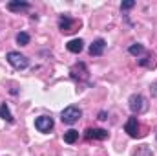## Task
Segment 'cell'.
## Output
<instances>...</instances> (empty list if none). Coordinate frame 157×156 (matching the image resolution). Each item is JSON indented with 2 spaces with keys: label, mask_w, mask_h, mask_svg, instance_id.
Segmentation results:
<instances>
[{
  "label": "cell",
  "mask_w": 157,
  "mask_h": 156,
  "mask_svg": "<svg viewBox=\"0 0 157 156\" xmlns=\"http://www.w3.org/2000/svg\"><path fill=\"white\" fill-rule=\"evenodd\" d=\"M6 59H7V63H9L13 68H17V70H24V68H28V64H29L28 57L22 55L20 51H7Z\"/></svg>",
  "instance_id": "obj_1"
},
{
  "label": "cell",
  "mask_w": 157,
  "mask_h": 156,
  "mask_svg": "<svg viewBox=\"0 0 157 156\" xmlns=\"http://www.w3.org/2000/svg\"><path fill=\"white\" fill-rule=\"evenodd\" d=\"M82 116V110L78 109L77 105H70V107H66L64 110H62V114H60V119H62V123H66V125H73L75 121H78Z\"/></svg>",
  "instance_id": "obj_2"
},
{
  "label": "cell",
  "mask_w": 157,
  "mask_h": 156,
  "mask_svg": "<svg viewBox=\"0 0 157 156\" xmlns=\"http://www.w3.org/2000/svg\"><path fill=\"white\" fill-rule=\"evenodd\" d=\"M128 103H130V110H132L133 114H143V112L148 109V103H146L144 96H141V94H133Z\"/></svg>",
  "instance_id": "obj_3"
},
{
  "label": "cell",
  "mask_w": 157,
  "mask_h": 156,
  "mask_svg": "<svg viewBox=\"0 0 157 156\" xmlns=\"http://www.w3.org/2000/svg\"><path fill=\"white\" fill-rule=\"evenodd\" d=\"M59 28H60L62 33H71V31H75V28H77V20H73V18L68 17V15H62V17L59 18Z\"/></svg>",
  "instance_id": "obj_4"
},
{
  "label": "cell",
  "mask_w": 157,
  "mask_h": 156,
  "mask_svg": "<svg viewBox=\"0 0 157 156\" xmlns=\"http://www.w3.org/2000/svg\"><path fill=\"white\" fill-rule=\"evenodd\" d=\"M53 125H55L53 117H49V116H39L35 119V129L40 130V132H49L53 129Z\"/></svg>",
  "instance_id": "obj_5"
},
{
  "label": "cell",
  "mask_w": 157,
  "mask_h": 156,
  "mask_svg": "<svg viewBox=\"0 0 157 156\" xmlns=\"http://www.w3.org/2000/svg\"><path fill=\"white\" fill-rule=\"evenodd\" d=\"M124 130L128 132V136H132V138H137L139 136V121H137V117H128V121H126V125H124Z\"/></svg>",
  "instance_id": "obj_6"
},
{
  "label": "cell",
  "mask_w": 157,
  "mask_h": 156,
  "mask_svg": "<svg viewBox=\"0 0 157 156\" xmlns=\"http://www.w3.org/2000/svg\"><path fill=\"white\" fill-rule=\"evenodd\" d=\"M104 48H106V40L104 39L93 40L91 46H90V55H91V57H99V55L104 53Z\"/></svg>",
  "instance_id": "obj_7"
},
{
  "label": "cell",
  "mask_w": 157,
  "mask_h": 156,
  "mask_svg": "<svg viewBox=\"0 0 157 156\" xmlns=\"http://www.w3.org/2000/svg\"><path fill=\"white\" fill-rule=\"evenodd\" d=\"M86 138L88 140H106L108 130H104V129H86Z\"/></svg>",
  "instance_id": "obj_8"
},
{
  "label": "cell",
  "mask_w": 157,
  "mask_h": 156,
  "mask_svg": "<svg viewBox=\"0 0 157 156\" xmlns=\"http://www.w3.org/2000/svg\"><path fill=\"white\" fill-rule=\"evenodd\" d=\"M7 9H9V11H15V13H20V11L29 9V4H28V2H20V0H11V2L7 4Z\"/></svg>",
  "instance_id": "obj_9"
},
{
  "label": "cell",
  "mask_w": 157,
  "mask_h": 156,
  "mask_svg": "<svg viewBox=\"0 0 157 156\" xmlns=\"http://www.w3.org/2000/svg\"><path fill=\"white\" fill-rule=\"evenodd\" d=\"M66 48H68V51H71V53H80L82 48H84V40L82 39H71L66 44Z\"/></svg>",
  "instance_id": "obj_10"
},
{
  "label": "cell",
  "mask_w": 157,
  "mask_h": 156,
  "mask_svg": "<svg viewBox=\"0 0 157 156\" xmlns=\"http://www.w3.org/2000/svg\"><path fill=\"white\" fill-rule=\"evenodd\" d=\"M77 140H78V130L70 129V130H66V132H64V142H66V143H70V145H71V143H75Z\"/></svg>",
  "instance_id": "obj_11"
},
{
  "label": "cell",
  "mask_w": 157,
  "mask_h": 156,
  "mask_svg": "<svg viewBox=\"0 0 157 156\" xmlns=\"http://www.w3.org/2000/svg\"><path fill=\"white\" fill-rule=\"evenodd\" d=\"M0 117H4L7 123H13L15 121V117H13V114L9 112V107L4 103V105H0Z\"/></svg>",
  "instance_id": "obj_12"
},
{
  "label": "cell",
  "mask_w": 157,
  "mask_h": 156,
  "mask_svg": "<svg viewBox=\"0 0 157 156\" xmlns=\"http://www.w3.org/2000/svg\"><path fill=\"white\" fill-rule=\"evenodd\" d=\"M139 66L154 68V66H155V61H154V57H152V55H148V57H144V59H139Z\"/></svg>",
  "instance_id": "obj_13"
},
{
  "label": "cell",
  "mask_w": 157,
  "mask_h": 156,
  "mask_svg": "<svg viewBox=\"0 0 157 156\" xmlns=\"http://www.w3.org/2000/svg\"><path fill=\"white\" fill-rule=\"evenodd\" d=\"M128 51H130L132 55H135V57H137V55L144 53V46H143V44H132V46L128 48Z\"/></svg>",
  "instance_id": "obj_14"
},
{
  "label": "cell",
  "mask_w": 157,
  "mask_h": 156,
  "mask_svg": "<svg viewBox=\"0 0 157 156\" xmlns=\"http://www.w3.org/2000/svg\"><path fill=\"white\" fill-rule=\"evenodd\" d=\"M17 42H18L20 46H28V44H29V35H28L26 31H20V33L17 35Z\"/></svg>",
  "instance_id": "obj_15"
},
{
  "label": "cell",
  "mask_w": 157,
  "mask_h": 156,
  "mask_svg": "<svg viewBox=\"0 0 157 156\" xmlns=\"http://www.w3.org/2000/svg\"><path fill=\"white\" fill-rule=\"evenodd\" d=\"M135 156H154V154H152V151H150L148 147H141V149L135 153Z\"/></svg>",
  "instance_id": "obj_16"
},
{
  "label": "cell",
  "mask_w": 157,
  "mask_h": 156,
  "mask_svg": "<svg viewBox=\"0 0 157 156\" xmlns=\"http://www.w3.org/2000/svg\"><path fill=\"white\" fill-rule=\"evenodd\" d=\"M133 6H135V2H133V0H126V2H122V4H121V9H122V11H126V9H132Z\"/></svg>",
  "instance_id": "obj_17"
},
{
  "label": "cell",
  "mask_w": 157,
  "mask_h": 156,
  "mask_svg": "<svg viewBox=\"0 0 157 156\" xmlns=\"http://www.w3.org/2000/svg\"><path fill=\"white\" fill-rule=\"evenodd\" d=\"M99 119H102V121H104V119H108V114H106L104 110H102V112H99Z\"/></svg>",
  "instance_id": "obj_18"
},
{
  "label": "cell",
  "mask_w": 157,
  "mask_h": 156,
  "mask_svg": "<svg viewBox=\"0 0 157 156\" xmlns=\"http://www.w3.org/2000/svg\"><path fill=\"white\" fill-rule=\"evenodd\" d=\"M152 96L157 97V83H155V84H152Z\"/></svg>",
  "instance_id": "obj_19"
}]
</instances>
